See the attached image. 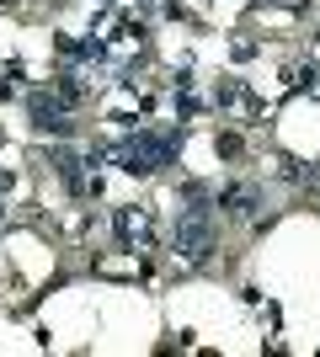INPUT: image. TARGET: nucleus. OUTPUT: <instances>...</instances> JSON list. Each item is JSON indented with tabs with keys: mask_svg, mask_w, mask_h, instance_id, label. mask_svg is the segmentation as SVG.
I'll return each instance as SVG.
<instances>
[{
	"mask_svg": "<svg viewBox=\"0 0 320 357\" xmlns=\"http://www.w3.org/2000/svg\"><path fill=\"white\" fill-rule=\"evenodd\" d=\"M112 229H118L123 245H144V235H150V224H144V213H139V208H118Z\"/></svg>",
	"mask_w": 320,
	"mask_h": 357,
	"instance_id": "nucleus-5",
	"label": "nucleus"
},
{
	"mask_svg": "<svg viewBox=\"0 0 320 357\" xmlns=\"http://www.w3.org/2000/svg\"><path fill=\"white\" fill-rule=\"evenodd\" d=\"M219 208H224L229 219H251V213L261 208V192L251 187V181H235V187H224V192H219Z\"/></svg>",
	"mask_w": 320,
	"mask_h": 357,
	"instance_id": "nucleus-4",
	"label": "nucleus"
},
{
	"mask_svg": "<svg viewBox=\"0 0 320 357\" xmlns=\"http://www.w3.org/2000/svg\"><path fill=\"white\" fill-rule=\"evenodd\" d=\"M118 165L128 176H150L160 165H171V139L166 134H139V139H123L118 144Z\"/></svg>",
	"mask_w": 320,
	"mask_h": 357,
	"instance_id": "nucleus-2",
	"label": "nucleus"
},
{
	"mask_svg": "<svg viewBox=\"0 0 320 357\" xmlns=\"http://www.w3.org/2000/svg\"><path fill=\"white\" fill-rule=\"evenodd\" d=\"M213 245H219V213L208 203L182 208V219H176V256H182L187 267H198V261L213 256Z\"/></svg>",
	"mask_w": 320,
	"mask_h": 357,
	"instance_id": "nucleus-1",
	"label": "nucleus"
},
{
	"mask_svg": "<svg viewBox=\"0 0 320 357\" xmlns=\"http://www.w3.org/2000/svg\"><path fill=\"white\" fill-rule=\"evenodd\" d=\"M64 118H70V107H64L54 91H38V96H32V128H38V134H64V128H70Z\"/></svg>",
	"mask_w": 320,
	"mask_h": 357,
	"instance_id": "nucleus-3",
	"label": "nucleus"
}]
</instances>
